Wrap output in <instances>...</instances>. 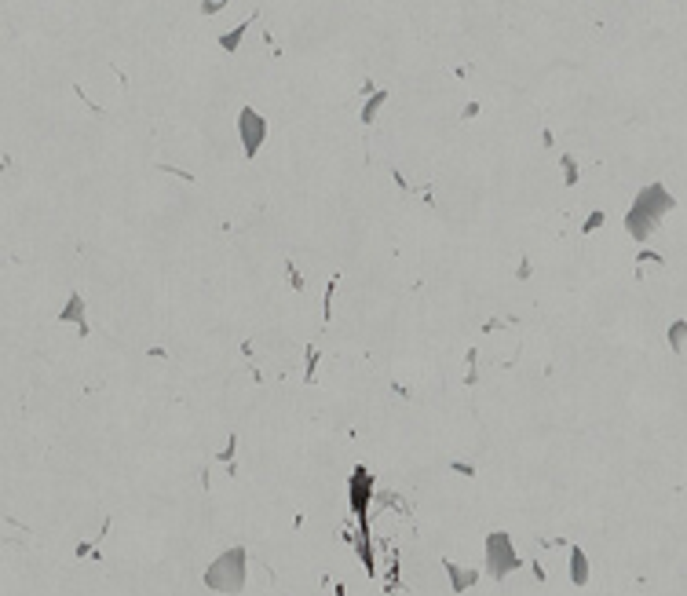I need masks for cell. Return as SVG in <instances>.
<instances>
[{
    "instance_id": "6da1fadb",
    "label": "cell",
    "mask_w": 687,
    "mask_h": 596,
    "mask_svg": "<svg viewBox=\"0 0 687 596\" xmlns=\"http://www.w3.org/2000/svg\"><path fill=\"white\" fill-rule=\"evenodd\" d=\"M673 208H677V198L665 190V183H651V187H644L640 194H636V201L629 205V213H625V231H629L636 241H647L651 231L662 223V216L673 213Z\"/></svg>"
},
{
    "instance_id": "7a4b0ae2",
    "label": "cell",
    "mask_w": 687,
    "mask_h": 596,
    "mask_svg": "<svg viewBox=\"0 0 687 596\" xmlns=\"http://www.w3.org/2000/svg\"><path fill=\"white\" fill-rule=\"evenodd\" d=\"M238 136H242V154L252 161L260 154L263 139H267V118L256 114L252 106H242L238 110Z\"/></svg>"
},
{
    "instance_id": "3957f363",
    "label": "cell",
    "mask_w": 687,
    "mask_h": 596,
    "mask_svg": "<svg viewBox=\"0 0 687 596\" xmlns=\"http://www.w3.org/2000/svg\"><path fill=\"white\" fill-rule=\"evenodd\" d=\"M242 560H245L242 549H231L227 556H219L212 567H209V586L212 589L238 593V589H242Z\"/></svg>"
},
{
    "instance_id": "277c9868",
    "label": "cell",
    "mask_w": 687,
    "mask_h": 596,
    "mask_svg": "<svg viewBox=\"0 0 687 596\" xmlns=\"http://www.w3.org/2000/svg\"><path fill=\"white\" fill-rule=\"evenodd\" d=\"M486 556H490V571H493V578H501L508 567H516V563H519V556L512 553V545H508V534H490V541H486Z\"/></svg>"
},
{
    "instance_id": "5b68a950",
    "label": "cell",
    "mask_w": 687,
    "mask_h": 596,
    "mask_svg": "<svg viewBox=\"0 0 687 596\" xmlns=\"http://www.w3.org/2000/svg\"><path fill=\"white\" fill-rule=\"evenodd\" d=\"M59 322H73V326H81V333H88V326H85V297L81 293H70V300H66V308H62Z\"/></svg>"
},
{
    "instance_id": "8992f818",
    "label": "cell",
    "mask_w": 687,
    "mask_h": 596,
    "mask_svg": "<svg viewBox=\"0 0 687 596\" xmlns=\"http://www.w3.org/2000/svg\"><path fill=\"white\" fill-rule=\"evenodd\" d=\"M384 99H388V88H377V92L370 95V99L362 103V114H359V121H362V125H373V118L380 114V106H384Z\"/></svg>"
},
{
    "instance_id": "52a82bcc",
    "label": "cell",
    "mask_w": 687,
    "mask_h": 596,
    "mask_svg": "<svg viewBox=\"0 0 687 596\" xmlns=\"http://www.w3.org/2000/svg\"><path fill=\"white\" fill-rule=\"evenodd\" d=\"M249 26H252V19L238 22V26L231 29V34H223V37H219V48H223V52H238V48H242V37L249 34Z\"/></svg>"
},
{
    "instance_id": "ba28073f",
    "label": "cell",
    "mask_w": 687,
    "mask_h": 596,
    "mask_svg": "<svg viewBox=\"0 0 687 596\" xmlns=\"http://www.w3.org/2000/svg\"><path fill=\"white\" fill-rule=\"evenodd\" d=\"M570 578L578 586H585L588 582V563H585V553L581 549H574V560H570Z\"/></svg>"
},
{
    "instance_id": "9c48e42d",
    "label": "cell",
    "mask_w": 687,
    "mask_h": 596,
    "mask_svg": "<svg viewBox=\"0 0 687 596\" xmlns=\"http://www.w3.org/2000/svg\"><path fill=\"white\" fill-rule=\"evenodd\" d=\"M559 161H563V183H567V187H574V183H578V161H574L570 154H563Z\"/></svg>"
},
{
    "instance_id": "30bf717a",
    "label": "cell",
    "mask_w": 687,
    "mask_h": 596,
    "mask_svg": "<svg viewBox=\"0 0 687 596\" xmlns=\"http://www.w3.org/2000/svg\"><path fill=\"white\" fill-rule=\"evenodd\" d=\"M603 220H607V213H603V208H593V213H588V220L581 223V231H585V234L600 231V227H603Z\"/></svg>"
},
{
    "instance_id": "8fae6325",
    "label": "cell",
    "mask_w": 687,
    "mask_h": 596,
    "mask_svg": "<svg viewBox=\"0 0 687 596\" xmlns=\"http://www.w3.org/2000/svg\"><path fill=\"white\" fill-rule=\"evenodd\" d=\"M684 341H687V322H677L673 329H669V344H673L677 351L684 348Z\"/></svg>"
},
{
    "instance_id": "7c38bea8",
    "label": "cell",
    "mask_w": 687,
    "mask_h": 596,
    "mask_svg": "<svg viewBox=\"0 0 687 596\" xmlns=\"http://www.w3.org/2000/svg\"><path fill=\"white\" fill-rule=\"evenodd\" d=\"M231 0H201V15H216V11H223Z\"/></svg>"
},
{
    "instance_id": "4fadbf2b",
    "label": "cell",
    "mask_w": 687,
    "mask_h": 596,
    "mask_svg": "<svg viewBox=\"0 0 687 596\" xmlns=\"http://www.w3.org/2000/svg\"><path fill=\"white\" fill-rule=\"evenodd\" d=\"M475 114H479V103H468L465 110H461V118H465V121H468V118H475Z\"/></svg>"
}]
</instances>
